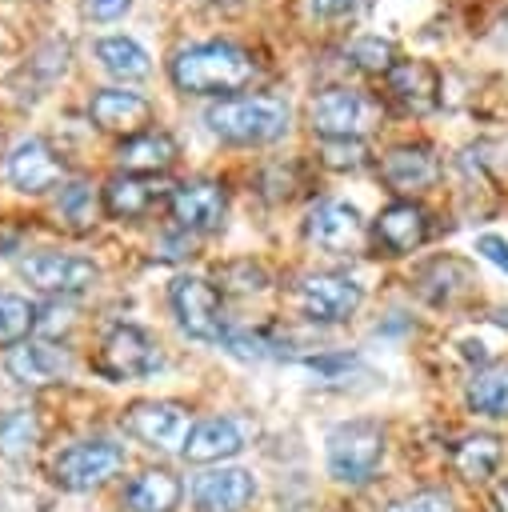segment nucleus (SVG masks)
Listing matches in <instances>:
<instances>
[{"label": "nucleus", "mask_w": 508, "mask_h": 512, "mask_svg": "<svg viewBox=\"0 0 508 512\" xmlns=\"http://www.w3.org/2000/svg\"><path fill=\"white\" fill-rule=\"evenodd\" d=\"M260 72L256 56L232 40H200L184 44L168 60V80L184 96H236L244 84H252Z\"/></svg>", "instance_id": "nucleus-1"}, {"label": "nucleus", "mask_w": 508, "mask_h": 512, "mask_svg": "<svg viewBox=\"0 0 508 512\" xmlns=\"http://www.w3.org/2000/svg\"><path fill=\"white\" fill-rule=\"evenodd\" d=\"M204 128L232 148H264L288 136L292 128V108L280 96L264 92H236L220 96L204 108Z\"/></svg>", "instance_id": "nucleus-2"}, {"label": "nucleus", "mask_w": 508, "mask_h": 512, "mask_svg": "<svg viewBox=\"0 0 508 512\" xmlns=\"http://www.w3.org/2000/svg\"><path fill=\"white\" fill-rule=\"evenodd\" d=\"M380 116V100L352 84H328L308 100V124L316 140H364Z\"/></svg>", "instance_id": "nucleus-3"}, {"label": "nucleus", "mask_w": 508, "mask_h": 512, "mask_svg": "<svg viewBox=\"0 0 508 512\" xmlns=\"http://www.w3.org/2000/svg\"><path fill=\"white\" fill-rule=\"evenodd\" d=\"M164 368V352L156 344L152 332H144L140 324H116L108 328V336L100 340V352H96V372L104 380H144L152 372Z\"/></svg>", "instance_id": "nucleus-4"}, {"label": "nucleus", "mask_w": 508, "mask_h": 512, "mask_svg": "<svg viewBox=\"0 0 508 512\" xmlns=\"http://www.w3.org/2000/svg\"><path fill=\"white\" fill-rule=\"evenodd\" d=\"M168 304L176 324L204 344H224L228 336V316H224V300L216 292V284H208L204 276H176L168 284Z\"/></svg>", "instance_id": "nucleus-5"}, {"label": "nucleus", "mask_w": 508, "mask_h": 512, "mask_svg": "<svg viewBox=\"0 0 508 512\" xmlns=\"http://www.w3.org/2000/svg\"><path fill=\"white\" fill-rule=\"evenodd\" d=\"M384 460V428L376 420H348L328 432V472L344 484H364Z\"/></svg>", "instance_id": "nucleus-6"}, {"label": "nucleus", "mask_w": 508, "mask_h": 512, "mask_svg": "<svg viewBox=\"0 0 508 512\" xmlns=\"http://www.w3.org/2000/svg\"><path fill=\"white\" fill-rule=\"evenodd\" d=\"M20 276L52 300H72V296H84L96 288L100 268L72 252H32L20 260Z\"/></svg>", "instance_id": "nucleus-7"}, {"label": "nucleus", "mask_w": 508, "mask_h": 512, "mask_svg": "<svg viewBox=\"0 0 508 512\" xmlns=\"http://www.w3.org/2000/svg\"><path fill=\"white\" fill-rule=\"evenodd\" d=\"M4 180L24 196H44L68 180V168L44 136H20L4 156Z\"/></svg>", "instance_id": "nucleus-8"}, {"label": "nucleus", "mask_w": 508, "mask_h": 512, "mask_svg": "<svg viewBox=\"0 0 508 512\" xmlns=\"http://www.w3.org/2000/svg\"><path fill=\"white\" fill-rule=\"evenodd\" d=\"M384 96L404 116H432L444 96L440 68L420 56H400L384 76Z\"/></svg>", "instance_id": "nucleus-9"}, {"label": "nucleus", "mask_w": 508, "mask_h": 512, "mask_svg": "<svg viewBox=\"0 0 508 512\" xmlns=\"http://www.w3.org/2000/svg\"><path fill=\"white\" fill-rule=\"evenodd\" d=\"M168 216H172V224L184 236L216 232L224 224V216H228V188H224V180H212V176L180 180L168 192Z\"/></svg>", "instance_id": "nucleus-10"}, {"label": "nucleus", "mask_w": 508, "mask_h": 512, "mask_svg": "<svg viewBox=\"0 0 508 512\" xmlns=\"http://www.w3.org/2000/svg\"><path fill=\"white\" fill-rule=\"evenodd\" d=\"M152 100L136 88H124V84H112V88H96L88 96V120L96 132H108L116 140H128L144 128H152Z\"/></svg>", "instance_id": "nucleus-11"}, {"label": "nucleus", "mask_w": 508, "mask_h": 512, "mask_svg": "<svg viewBox=\"0 0 508 512\" xmlns=\"http://www.w3.org/2000/svg\"><path fill=\"white\" fill-rule=\"evenodd\" d=\"M432 236V216L420 200H388L372 220V248L380 256H408Z\"/></svg>", "instance_id": "nucleus-12"}, {"label": "nucleus", "mask_w": 508, "mask_h": 512, "mask_svg": "<svg viewBox=\"0 0 508 512\" xmlns=\"http://www.w3.org/2000/svg\"><path fill=\"white\" fill-rule=\"evenodd\" d=\"M300 312L316 324H340L348 316H356V308L364 304V288L360 280L344 276V272H312L300 280L296 288Z\"/></svg>", "instance_id": "nucleus-13"}, {"label": "nucleus", "mask_w": 508, "mask_h": 512, "mask_svg": "<svg viewBox=\"0 0 508 512\" xmlns=\"http://www.w3.org/2000/svg\"><path fill=\"white\" fill-rule=\"evenodd\" d=\"M120 464H124V452L112 440H80L52 460V480L68 492H88L108 476H116Z\"/></svg>", "instance_id": "nucleus-14"}, {"label": "nucleus", "mask_w": 508, "mask_h": 512, "mask_svg": "<svg viewBox=\"0 0 508 512\" xmlns=\"http://www.w3.org/2000/svg\"><path fill=\"white\" fill-rule=\"evenodd\" d=\"M380 180L396 192V196H404V200H416L420 192H428V188H436L440 184V156H436V148H428V144H420V140H408V144H392L384 156H380Z\"/></svg>", "instance_id": "nucleus-15"}, {"label": "nucleus", "mask_w": 508, "mask_h": 512, "mask_svg": "<svg viewBox=\"0 0 508 512\" xmlns=\"http://www.w3.org/2000/svg\"><path fill=\"white\" fill-rule=\"evenodd\" d=\"M124 428L148 448H160V452L180 448L184 452V440L192 432V416L176 400H140L124 412Z\"/></svg>", "instance_id": "nucleus-16"}, {"label": "nucleus", "mask_w": 508, "mask_h": 512, "mask_svg": "<svg viewBox=\"0 0 508 512\" xmlns=\"http://www.w3.org/2000/svg\"><path fill=\"white\" fill-rule=\"evenodd\" d=\"M304 240L316 244L320 252H352L364 240V216L352 200H320L304 216Z\"/></svg>", "instance_id": "nucleus-17"}, {"label": "nucleus", "mask_w": 508, "mask_h": 512, "mask_svg": "<svg viewBox=\"0 0 508 512\" xmlns=\"http://www.w3.org/2000/svg\"><path fill=\"white\" fill-rule=\"evenodd\" d=\"M4 372L24 388H44V384H60L72 372V356L52 340H20L16 348L4 352Z\"/></svg>", "instance_id": "nucleus-18"}, {"label": "nucleus", "mask_w": 508, "mask_h": 512, "mask_svg": "<svg viewBox=\"0 0 508 512\" xmlns=\"http://www.w3.org/2000/svg\"><path fill=\"white\" fill-rule=\"evenodd\" d=\"M100 200H104V216L108 220L132 224V220H144L152 212V204L160 200V184H156V176L112 172L104 180V188H100Z\"/></svg>", "instance_id": "nucleus-19"}, {"label": "nucleus", "mask_w": 508, "mask_h": 512, "mask_svg": "<svg viewBox=\"0 0 508 512\" xmlns=\"http://www.w3.org/2000/svg\"><path fill=\"white\" fill-rule=\"evenodd\" d=\"M180 156V144L164 132V128H144L128 140L116 144V160L124 172H136V176H164Z\"/></svg>", "instance_id": "nucleus-20"}, {"label": "nucleus", "mask_w": 508, "mask_h": 512, "mask_svg": "<svg viewBox=\"0 0 508 512\" xmlns=\"http://www.w3.org/2000/svg\"><path fill=\"white\" fill-rule=\"evenodd\" d=\"M256 496V480L244 468H216L204 472L192 488V504L196 512H240L248 500Z\"/></svg>", "instance_id": "nucleus-21"}, {"label": "nucleus", "mask_w": 508, "mask_h": 512, "mask_svg": "<svg viewBox=\"0 0 508 512\" xmlns=\"http://www.w3.org/2000/svg\"><path fill=\"white\" fill-rule=\"evenodd\" d=\"M416 288H420V296H424L428 304L448 308V304L464 300V296L476 288V276H472V268H468L460 256H436V260H428V264L420 268Z\"/></svg>", "instance_id": "nucleus-22"}, {"label": "nucleus", "mask_w": 508, "mask_h": 512, "mask_svg": "<svg viewBox=\"0 0 508 512\" xmlns=\"http://www.w3.org/2000/svg\"><path fill=\"white\" fill-rule=\"evenodd\" d=\"M244 448V428L232 416H208L200 424H192L188 440H184V456L192 464H216L228 460Z\"/></svg>", "instance_id": "nucleus-23"}, {"label": "nucleus", "mask_w": 508, "mask_h": 512, "mask_svg": "<svg viewBox=\"0 0 508 512\" xmlns=\"http://www.w3.org/2000/svg\"><path fill=\"white\" fill-rule=\"evenodd\" d=\"M52 216H56V224H64L68 232H88V228H96V220L104 216L100 188L88 184V180H80V176H68V180L56 188Z\"/></svg>", "instance_id": "nucleus-24"}, {"label": "nucleus", "mask_w": 508, "mask_h": 512, "mask_svg": "<svg viewBox=\"0 0 508 512\" xmlns=\"http://www.w3.org/2000/svg\"><path fill=\"white\" fill-rule=\"evenodd\" d=\"M92 52H96L100 68H104L108 76H116L124 88L136 84V80H144V76L152 72V56H148V48H144L136 36H124V32L100 36V40L92 44Z\"/></svg>", "instance_id": "nucleus-25"}, {"label": "nucleus", "mask_w": 508, "mask_h": 512, "mask_svg": "<svg viewBox=\"0 0 508 512\" xmlns=\"http://www.w3.org/2000/svg\"><path fill=\"white\" fill-rule=\"evenodd\" d=\"M180 504V480L164 468H148L140 472L128 492H124V508L128 512H172Z\"/></svg>", "instance_id": "nucleus-26"}, {"label": "nucleus", "mask_w": 508, "mask_h": 512, "mask_svg": "<svg viewBox=\"0 0 508 512\" xmlns=\"http://www.w3.org/2000/svg\"><path fill=\"white\" fill-rule=\"evenodd\" d=\"M464 400L480 416H492V420L508 416V364H488V368L472 372Z\"/></svg>", "instance_id": "nucleus-27"}, {"label": "nucleus", "mask_w": 508, "mask_h": 512, "mask_svg": "<svg viewBox=\"0 0 508 512\" xmlns=\"http://www.w3.org/2000/svg\"><path fill=\"white\" fill-rule=\"evenodd\" d=\"M500 456H504L500 436H492V432H476V436H464V440L456 444V452H452V468H456L464 480H488V476L496 472Z\"/></svg>", "instance_id": "nucleus-28"}, {"label": "nucleus", "mask_w": 508, "mask_h": 512, "mask_svg": "<svg viewBox=\"0 0 508 512\" xmlns=\"http://www.w3.org/2000/svg\"><path fill=\"white\" fill-rule=\"evenodd\" d=\"M40 440V424L28 408H8L0 416V456L4 460H24Z\"/></svg>", "instance_id": "nucleus-29"}, {"label": "nucleus", "mask_w": 508, "mask_h": 512, "mask_svg": "<svg viewBox=\"0 0 508 512\" xmlns=\"http://www.w3.org/2000/svg\"><path fill=\"white\" fill-rule=\"evenodd\" d=\"M348 64L356 68V72H364V76H388V68L400 60L396 56V44L388 40V36H356L352 44H348Z\"/></svg>", "instance_id": "nucleus-30"}, {"label": "nucleus", "mask_w": 508, "mask_h": 512, "mask_svg": "<svg viewBox=\"0 0 508 512\" xmlns=\"http://www.w3.org/2000/svg\"><path fill=\"white\" fill-rule=\"evenodd\" d=\"M36 328V308L20 292H0V348H16Z\"/></svg>", "instance_id": "nucleus-31"}, {"label": "nucleus", "mask_w": 508, "mask_h": 512, "mask_svg": "<svg viewBox=\"0 0 508 512\" xmlns=\"http://www.w3.org/2000/svg\"><path fill=\"white\" fill-rule=\"evenodd\" d=\"M320 160L328 168H360L368 160V148L364 140H320Z\"/></svg>", "instance_id": "nucleus-32"}, {"label": "nucleus", "mask_w": 508, "mask_h": 512, "mask_svg": "<svg viewBox=\"0 0 508 512\" xmlns=\"http://www.w3.org/2000/svg\"><path fill=\"white\" fill-rule=\"evenodd\" d=\"M308 4V16L320 20V24H352L368 0H304Z\"/></svg>", "instance_id": "nucleus-33"}, {"label": "nucleus", "mask_w": 508, "mask_h": 512, "mask_svg": "<svg viewBox=\"0 0 508 512\" xmlns=\"http://www.w3.org/2000/svg\"><path fill=\"white\" fill-rule=\"evenodd\" d=\"M388 512H456V508H452V496H448V492L424 488V492H412V496L396 500Z\"/></svg>", "instance_id": "nucleus-34"}, {"label": "nucleus", "mask_w": 508, "mask_h": 512, "mask_svg": "<svg viewBox=\"0 0 508 512\" xmlns=\"http://www.w3.org/2000/svg\"><path fill=\"white\" fill-rule=\"evenodd\" d=\"M76 324V316H72V308L68 304H60V300H52V304H44V308H36V328L32 332H40V336H60V332H68Z\"/></svg>", "instance_id": "nucleus-35"}, {"label": "nucleus", "mask_w": 508, "mask_h": 512, "mask_svg": "<svg viewBox=\"0 0 508 512\" xmlns=\"http://www.w3.org/2000/svg\"><path fill=\"white\" fill-rule=\"evenodd\" d=\"M132 12V0H84V16L96 24H116Z\"/></svg>", "instance_id": "nucleus-36"}, {"label": "nucleus", "mask_w": 508, "mask_h": 512, "mask_svg": "<svg viewBox=\"0 0 508 512\" xmlns=\"http://www.w3.org/2000/svg\"><path fill=\"white\" fill-rule=\"evenodd\" d=\"M476 252H480L488 264H496L500 272H508V240H504V236L480 232V236H476Z\"/></svg>", "instance_id": "nucleus-37"}, {"label": "nucleus", "mask_w": 508, "mask_h": 512, "mask_svg": "<svg viewBox=\"0 0 508 512\" xmlns=\"http://www.w3.org/2000/svg\"><path fill=\"white\" fill-rule=\"evenodd\" d=\"M492 504H496V512H508V480H500V484H496Z\"/></svg>", "instance_id": "nucleus-38"}, {"label": "nucleus", "mask_w": 508, "mask_h": 512, "mask_svg": "<svg viewBox=\"0 0 508 512\" xmlns=\"http://www.w3.org/2000/svg\"><path fill=\"white\" fill-rule=\"evenodd\" d=\"M492 320H496V324H500V328H504V332H508V304H504V308H500V312H496V316H492Z\"/></svg>", "instance_id": "nucleus-39"}, {"label": "nucleus", "mask_w": 508, "mask_h": 512, "mask_svg": "<svg viewBox=\"0 0 508 512\" xmlns=\"http://www.w3.org/2000/svg\"><path fill=\"white\" fill-rule=\"evenodd\" d=\"M208 4H240V0H208Z\"/></svg>", "instance_id": "nucleus-40"}]
</instances>
